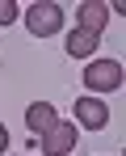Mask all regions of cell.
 Returning <instances> with one entry per match:
<instances>
[{"mask_svg": "<svg viewBox=\"0 0 126 156\" xmlns=\"http://www.w3.org/2000/svg\"><path fill=\"white\" fill-rule=\"evenodd\" d=\"M25 26H29V34H38V38L59 34V30H63V9H59L55 0H38V4L25 9Z\"/></svg>", "mask_w": 126, "mask_h": 156, "instance_id": "6da1fadb", "label": "cell"}, {"mask_svg": "<svg viewBox=\"0 0 126 156\" xmlns=\"http://www.w3.org/2000/svg\"><path fill=\"white\" fill-rule=\"evenodd\" d=\"M84 84H88L93 93L122 89V63H118V59H93V63L84 68Z\"/></svg>", "mask_w": 126, "mask_h": 156, "instance_id": "7a4b0ae2", "label": "cell"}, {"mask_svg": "<svg viewBox=\"0 0 126 156\" xmlns=\"http://www.w3.org/2000/svg\"><path fill=\"white\" fill-rule=\"evenodd\" d=\"M76 122L88 131H101L105 122H109V101H101V97H93V93H84V97H76Z\"/></svg>", "mask_w": 126, "mask_h": 156, "instance_id": "3957f363", "label": "cell"}, {"mask_svg": "<svg viewBox=\"0 0 126 156\" xmlns=\"http://www.w3.org/2000/svg\"><path fill=\"white\" fill-rule=\"evenodd\" d=\"M76 148V122H55V127L42 135V152L46 156H63Z\"/></svg>", "mask_w": 126, "mask_h": 156, "instance_id": "277c9868", "label": "cell"}, {"mask_svg": "<svg viewBox=\"0 0 126 156\" xmlns=\"http://www.w3.org/2000/svg\"><path fill=\"white\" fill-rule=\"evenodd\" d=\"M76 21H80V30H88V34H101V30L109 26V9L101 0H84L76 9Z\"/></svg>", "mask_w": 126, "mask_h": 156, "instance_id": "5b68a950", "label": "cell"}, {"mask_svg": "<svg viewBox=\"0 0 126 156\" xmlns=\"http://www.w3.org/2000/svg\"><path fill=\"white\" fill-rule=\"evenodd\" d=\"M55 122H59V114H55V105H50V101H34L29 110H25V127L34 131V135H46Z\"/></svg>", "mask_w": 126, "mask_h": 156, "instance_id": "8992f818", "label": "cell"}, {"mask_svg": "<svg viewBox=\"0 0 126 156\" xmlns=\"http://www.w3.org/2000/svg\"><path fill=\"white\" fill-rule=\"evenodd\" d=\"M63 47H67V55L72 59H84V55H93L101 47V34H88V30H72L67 38H63Z\"/></svg>", "mask_w": 126, "mask_h": 156, "instance_id": "52a82bcc", "label": "cell"}, {"mask_svg": "<svg viewBox=\"0 0 126 156\" xmlns=\"http://www.w3.org/2000/svg\"><path fill=\"white\" fill-rule=\"evenodd\" d=\"M17 21V4L13 0H0V26H13Z\"/></svg>", "mask_w": 126, "mask_h": 156, "instance_id": "ba28073f", "label": "cell"}, {"mask_svg": "<svg viewBox=\"0 0 126 156\" xmlns=\"http://www.w3.org/2000/svg\"><path fill=\"white\" fill-rule=\"evenodd\" d=\"M4 148H9V127L0 122V152H4Z\"/></svg>", "mask_w": 126, "mask_h": 156, "instance_id": "9c48e42d", "label": "cell"}]
</instances>
